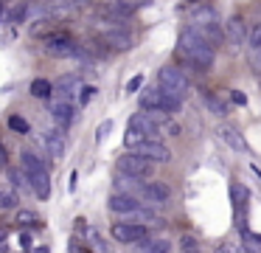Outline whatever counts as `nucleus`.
Listing matches in <instances>:
<instances>
[{"label": "nucleus", "mask_w": 261, "mask_h": 253, "mask_svg": "<svg viewBox=\"0 0 261 253\" xmlns=\"http://www.w3.org/2000/svg\"><path fill=\"white\" fill-rule=\"evenodd\" d=\"M42 45H45V54L59 56V59H68V56H79V54H82V48L76 45V39L70 37L68 31H54V34H48Z\"/></svg>", "instance_id": "nucleus-5"}, {"label": "nucleus", "mask_w": 261, "mask_h": 253, "mask_svg": "<svg viewBox=\"0 0 261 253\" xmlns=\"http://www.w3.org/2000/svg\"><path fill=\"white\" fill-rule=\"evenodd\" d=\"M76 180H79V177H76V172H73V174H70V183H68V189H70V191L76 189Z\"/></svg>", "instance_id": "nucleus-34"}, {"label": "nucleus", "mask_w": 261, "mask_h": 253, "mask_svg": "<svg viewBox=\"0 0 261 253\" xmlns=\"http://www.w3.org/2000/svg\"><path fill=\"white\" fill-rule=\"evenodd\" d=\"M247 45H250V51H261V22H255V26H253Z\"/></svg>", "instance_id": "nucleus-24"}, {"label": "nucleus", "mask_w": 261, "mask_h": 253, "mask_svg": "<svg viewBox=\"0 0 261 253\" xmlns=\"http://www.w3.org/2000/svg\"><path fill=\"white\" fill-rule=\"evenodd\" d=\"M135 253H171V242L166 236H146L138 242Z\"/></svg>", "instance_id": "nucleus-15"}, {"label": "nucleus", "mask_w": 261, "mask_h": 253, "mask_svg": "<svg viewBox=\"0 0 261 253\" xmlns=\"http://www.w3.org/2000/svg\"><path fill=\"white\" fill-rule=\"evenodd\" d=\"M20 169L29 177V186L40 200H48L51 197V174H48V166L34 155V152H23L20 155Z\"/></svg>", "instance_id": "nucleus-2"}, {"label": "nucleus", "mask_w": 261, "mask_h": 253, "mask_svg": "<svg viewBox=\"0 0 261 253\" xmlns=\"http://www.w3.org/2000/svg\"><path fill=\"white\" fill-rule=\"evenodd\" d=\"M129 152H135V155L146 157V160H152V163H169L171 160V149L163 141H143V144L132 146Z\"/></svg>", "instance_id": "nucleus-8"}, {"label": "nucleus", "mask_w": 261, "mask_h": 253, "mask_svg": "<svg viewBox=\"0 0 261 253\" xmlns=\"http://www.w3.org/2000/svg\"><path fill=\"white\" fill-rule=\"evenodd\" d=\"M180 253H199L197 239H194V236H182L180 239Z\"/></svg>", "instance_id": "nucleus-25"}, {"label": "nucleus", "mask_w": 261, "mask_h": 253, "mask_svg": "<svg viewBox=\"0 0 261 253\" xmlns=\"http://www.w3.org/2000/svg\"><path fill=\"white\" fill-rule=\"evenodd\" d=\"M113 239L115 242H121V245H138L141 239H146L149 236V225L146 222H115L113 225Z\"/></svg>", "instance_id": "nucleus-7"}, {"label": "nucleus", "mask_w": 261, "mask_h": 253, "mask_svg": "<svg viewBox=\"0 0 261 253\" xmlns=\"http://www.w3.org/2000/svg\"><path fill=\"white\" fill-rule=\"evenodd\" d=\"M9 127H12L14 129V132H20V135H29V121H25V118L23 116H12V118H9Z\"/></svg>", "instance_id": "nucleus-21"}, {"label": "nucleus", "mask_w": 261, "mask_h": 253, "mask_svg": "<svg viewBox=\"0 0 261 253\" xmlns=\"http://www.w3.org/2000/svg\"><path fill=\"white\" fill-rule=\"evenodd\" d=\"M45 149L54 160H62V155H65V129L62 127L45 132Z\"/></svg>", "instance_id": "nucleus-14"}, {"label": "nucleus", "mask_w": 261, "mask_h": 253, "mask_svg": "<svg viewBox=\"0 0 261 253\" xmlns=\"http://www.w3.org/2000/svg\"><path fill=\"white\" fill-rule=\"evenodd\" d=\"M96 93H98V90L93 87V84H85V87L79 90V107H87V104L93 101V96H96Z\"/></svg>", "instance_id": "nucleus-23"}, {"label": "nucleus", "mask_w": 261, "mask_h": 253, "mask_svg": "<svg viewBox=\"0 0 261 253\" xmlns=\"http://www.w3.org/2000/svg\"><path fill=\"white\" fill-rule=\"evenodd\" d=\"M3 239H6V231L0 228V245H3Z\"/></svg>", "instance_id": "nucleus-35"}, {"label": "nucleus", "mask_w": 261, "mask_h": 253, "mask_svg": "<svg viewBox=\"0 0 261 253\" xmlns=\"http://www.w3.org/2000/svg\"><path fill=\"white\" fill-rule=\"evenodd\" d=\"M247 200H250V191L244 189L242 183H230V202H233V208H236L239 228H244V205H247Z\"/></svg>", "instance_id": "nucleus-13"}, {"label": "nucleus", "mask_w": 261, "mask_h": 253, "mask_svg": "<svg viewBox=\"0 0 261 253\" xmlns=\"http://www.w3.org/2000/svg\"><path fill=\"white\" fill-rule=\"evenodd\" d=\"M107 208L113 214H124V217H135L138 211H141V200H138L135 194H126V191H115L113 197L107 200Z\"/></svg>", "instance_id": "nucleus-9"}, {"label": "nucleus", "mask_w": 261, "mask_h": 253, "mask_svg": "<svg viewBox=\"0 0 261 253\" xmlns=\"http://www.w3.org/2000/svg\"><path fill=\"white\" fill-rule=\"evenodd\" d=\"M199 99H202V104L208 107L214 116H227V104L214 93V90H199Z\"/></svg>", "instance_id": "nucleus-16"}, {"label": "nucleus", "mask_w": 261, "mask_h": 253, "mask_svg": "<svg viewBox=\"0 0 261 253\" xmlns=\"http://www.w3.org/2000/svg\"><path fill=\"white\" fill-rule=\"evenodd\" d=\"M104 42H107V45H113V48H118V51L132 48V37H129L126 31H121V28H113V31H107V34H104Z\"/></svg>", "instance_id": "nucleus-17"}, {"label": "nucleus", "mask_w": 261, "mask_h": 253, "mask_svg": "<svg viewBox=\"0 0 261 253\" xmlns=\"http://www.w3.org/2000/svg\"><path fill=\"white\" fill-rule=\"evenodd\" d=\"M51 118L57 121V127L68 129L70 124H73V118H76V104H73V101H68V99L54 101V104H51Z\"/></svg>", "instance_id": "nucleus-10"}, {"label": "nucleus", "mask_w": 261, "mask_h": 253, "mask_svg": "<svg viewBox=\"0 0 261 253\" xmlns=\"http://www.w3.org/2000/svg\"><path fill=\"white\" fill-rule=\"evenodd\" d=\"M90 242H93V247H96L98 253H107V245H104V239L96 234V231H90Z\"/></svg>", "instance_id": "nucleus-27"}, {"label": "nucleus", "mask_w": 261, "mask_h": 253, "mask_svg": "<svg viewBox=\"0 0 261 253\" xmlns=\"http://www.w3.org/2000/svg\"><path fill=\"white\" fill-rule=\"evenodd\" d=\"M17 197H14V194H3V197H0V208H17Z\"/></svg>", "instance_id": "nucleus-28"}, {"label": "nucleus", "mask_w": 261, "mask_h": 253, "mask_svg": "<svg viewBox=\"0 0 261 253\" xmlns=\"http://www.w3.org/2000/svg\"><path fill=\"white\" fill-rule=\"evenodd\" d=\"M0 14H3V3H0Z\"/></svg>", "instance_id": "nucleus-37"}, {"label": "nucleus", "mask_w": 261, "mask_h": 253, "mask_svg": "<svg viewBox=\"0 0 261 253\" xmlns=\"http://www.w3.org/2000/svg\"><path fill=\"white\" fill-rule=\"evenodd\" d=\"M230 99L236 101V104H247V99H244V96L239 93V90H233V93H230Z\"/></svg>", "instance_id": "nucleus-30"}, {"label": "nucleus", "mask_w": 261, "mask_h": 253, "mask_svg": "<svg viewBox=\"0 0 261 253\" xmlns=\"http://www.w3.org/2000/svg\"><path fill=\"white\" fill-rule=\"evenodd\" d=\"M118 172L121 174H129V177L146 180V177H152L154 163L146 160V157H141V155H135V152H126V155L118 157Z\"/></svg>", "instance_id": "nucleus-6"}, {"label": "nucleus", "mask_w": 261, "mask_h": 253, "mask_svg": "<svg viewBox=\"0 0 261 253\" xmlns=\"http://www.w3.org/2000/svg\"><path fill=\"white\" fill-rule=\"evenodd\" d=\"M141 87H143V76H141V73H135V76L126 82V93H138Z\"/></svg>", "instance_id": "nucleus-26"}, {"label": "nucleus", "mask_w": 261, "mask_h": 253, "mask_svg": "<svg viewBox=\"0 0 261 253\" xmlns=\"http://www.w3.org/2000/svg\"><path fill=\"white\" fill-rule=\"evenodd\" d=\"M76 90H82V87H79V76H73V73L62 76V82H59V96L70 101V96H73Z\"/></svg>", "instance_id": "nucleus-19"}, {"label": "nucleus", "mask_w": 261, "mask_h": 253, "mask_svg": "<svg viewBox=\"0 0 261 253\" xmlns=\"http://www.w3.org/2000/svg\"><path fill=\"white\" fill-rule=\"evenodd\" d=\"M29 253H51V247H48V245H37V247H31Z\"/></svg>", "instance_id": "nucleus-31"}, {"label": "nucleus", "mask_w": 261, "mask_h": 253, "mask_svg": "<svg viewBox=\"0 0 261 253\" xmlns=\"http://www.w3.org/2000/svg\"><path fill=\"white\" fill-rule=\"evenodd\" d=\"M188 3H199V0H188Z\"/></svg>", "instance_id": "nucleus-36"}, {"label": "nucleus", "mask_w": 261, "mask_h": 253, "mask_svg": "<svg viewBox=\"0 0 261 253\" xmlns=\"http://www.w3.org/2000/svg\"><path fill=\"white\" fill-rule=\"evenodd\" d=\"M194 28H197L199 34H202L205 39H208L214 48H222L225 45V39H227V34H225V28L219 26V20H208V22H194Z\"/></svg>", "instance_id": "nucleus-11"}, {"label": "nucleus", "mask_w": 261, "mask_h": 253, "mask_svg": "<svg viewBox=\"0 0 261 253\" xmlns=\"http://www.w3.org/2000/svg\"><path fill=\"white\" fill-rule=\"evenodd\" d=\"M76 3H87V0H76Z\"/></svg>", "instance_id": "nucleus-38"}, {"label": "nucleus", "mask_w": 261, "mask_h": 253, "mask_svg": "<svg viewBox=\"0 0 261 253\" xmlns=\"http://www.w3.org/2000/svg\"><path fill=\"white\" fill-rule=\"evenodd\" d=\"M34 99H51V93H54V84L48 82V79H34L31 82V90H29Z\"/></svg>", "instance_id": "nucleus-20"}, {"label": "nucleus", "mask_w": 261, "mask_h": 253, "mask_svg": "<svg viewBox=\"0 0 261 253\" xmlns=\"http://www.w3.org/2000/svg\"><path fill=\"white\" fill-rule=\"evenodd\" d=\"M110 129H113V121H104V124H98V129H96V138H98V141H104V138H107V132H110Z\"/></svg>", "instance_id": "nucleus-29"}, {"label": "nucleus", "mask_w": 261, "mask_h": 253, "mask_svg": "<svg viewBox=\"0 0 261 253\" xmlns=\"http://www.w3.org/2000/svg\"><path fill=\"white\" fill-rule=\"evenodd\" d=\"M225 34H227L230 48H242V45L250 39V31H247V26H244L242 17H230V20H227V26H225Z\"/></svg>", "instance_id": "nucleus-12"}, {"label": "nucleus", "mask_w": 261, "mask_h": 253, "mask_svg": "<svg viewBox=\"0 0 261 253\" xmlns=\"http://www.w3.org/2000/svg\"><path fill=\"white\" fill-rule=\"evenodd\" d=\"M17 225H42V219L34 211H17Z\"/></svg>", "instance_id": "nucleus-22"}, {"label": "nucleus", "mask_w": 261, "mask_h": 253, "mask_svg": "<svg viewBox=\"0 0 261 253\" xmlns=\"http://www.w3.org/2000/svg\"><path fill=\"white\" fill-rule=\"evenodd\" d=\"M20 245L31 247V234H20Z\"/></svg>", "instance_id": "nucleus-33"}, {"label": "nucleus", "mask_w": 261, "mask_h": 253, "mask_svg": "<svg viewBox=\"0 0 261 253\" xmlns=\"http://www.w3.org/2000/svg\"><path fill=\"white\" fill-rule=\"evenodd\" d=\"M177 59L194 73H211L216 62V48L197 31L194 26H188L186 31H180V39H177L174 48Z\"/></svg>", "instance_id": "nucleus-1"}, {"label": "nucleus", "mask_w": 261, "mask_h": 253, "mask_svg": "<svg viewBox=\"0 0 261 253\" xmlns=\"http://www.w3.org/2000/svg\"><path fill=\"white\" fill-rule=\"evenodd\" d=\"M0 197H3V194H0Z\"/></svg>", "instance_id": "nucleus-39"}, {"label": "nucleus", "mask_w": 261, "mask_h": 253, "mask_svg": "<svg viewBox=\"0 0 261 253\" xmlns=\"http://www.w3.org/2000/svg\"><path fill=\"white\" fill-rule=\"evenodd\" d=\"M6 160H9V155H6V146L0 144V166H6Z\"/></svg>", "instance_id": "nucleus-32"}, {"label": "nucleus", "mask_w": 261, "mask_h": 253, "mask_svg": "<svg viewBox=\"0 0 261 253\" xmlns=\"http://www.w3.org/2000/svg\"><path fill=\"white\" fill-rule=\"evenodd\" d=\"M158 87L169 96H177V99H186V93L191 90V79L186 76V71L177 65H163L158 71Z\"/></svg>", "instance_id": "nucleus-3"}, {"label": "nucleus", "mask_w": 261, "mask_h": 253, "mask_svg": "<svg viewBox=\"0 0 261 253\" xmlns=\"http://www.w3.org/2000/svg\"><path fill=\"white\" fill-rule=\"evenodd\" d=\"M219 135H222V141H225L230 149H236V152H244L247 149V141L239 135V129H233V127H222L219 129Z\"/></svg>", "instance_id": "nucleus-18"}, {"label": "nucleus", "mask_w": 261, "mask_h": 253, "mask_svg": "<svg viewBox=\"0 0 261 253\" xmlns=\"http://www.w3.org/2000/svg\"><path fill=\"white\" fill-rule=\"evenodd\" d=\"M180 107H182V99L163 93L158 84L143 90V96H141V110H146V112H169V116H174V112H180Z\"/></svg>", "instance_id": "nucleus-4"}]
</instances>
